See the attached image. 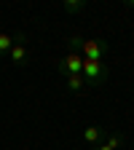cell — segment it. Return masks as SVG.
Returning a JSON list of instances; mask_svg holds the SVG:
<instances>
[{"mask_svg": "<svg viewBox=\"0 0 134 150\" xmlns=\"http://www.w3.org/2000/svg\"><path fill=\"white\" fill-rule=\"evenodd\" d=\"M13 43H16V38H13V35L0 32V56H8V51L13 48Z\"/></svg>", "mask_w": 134, "mask_h": 150, "instance_id": "cell-7", "label": "cell"}, {"mask_svg": "<svg viewBox=\"0 0 134 150\" xmlns=\"http://www.w3.org/2000/svg\"><path fill=\"white\" fill-rule=\"evenodd\" d=\"M102 134H105L102 126H86V129H83V142H86V145H97V142L102 139Z\"/></svg>", "mask_w": 134, "mask_h": 150, "instance_id": "cell-5", "label": "cell"}, {"mask_svg": "<svg viewBox=\"0 0 134 150\" xmlns=\"http://www.w3.org/2000/svg\"><path fill=\"white\" fill-rule=\"evenodd\" d=\"M81 75L86 78V83H89V86H99V83L107 78V64L83 59V72H81Z\"/></svg>", "mask_w": 134, "mask_h": 150, "instance_id": "cell-2", "label": "cell"}, {"mask_svg": "<svg viewBox=\"0 0 134 150\" xmlns=\"http://www.w3.org/2000/svg\"><path fill=\"white\" fill-rule=\"evenodd\" d=\"M27 43H24V35H16V43L8 51V62L11 64H27Z\"/></svg>", "mask_w": 134, "mask_h": 150, "instance_id": "cell-4", "label": "cell"}, {"mask_svg": "<svg viewBox=\"0 0 134 150\" xmlns=\"http://www.w3.org/2000/svg\"><path fill=\"white\" fill-rule=\"evenodd\" d=\"M65 86H67V91L78 94V91H83L89 83H86V78H83V75H67V78H65Z\"/></svg>", "mask_w": 134, "mask_h": 150, "instance_id": "cell-6", "label": "cell"}, {"mask_svg": "<svg viewBox=\"0 0 134 150\" xmlns=\"http://www.w3.org/2000/svg\"><path fill=\"white\" fill-rule=\"evenodd\" d=\"M83 8H86L83 0H65V11L67 13H81Z\"/></svg>", "mask_w": 134, "mask_h": 150, "instance_id": "cell-8", "label": "cell"}, {"mask_svg": "<svg viewBox=\"0 0 134 150\" xmlns=\"http://www.w3.org/2000/svg\"><path fill=\"white\" fill-rule=\"evenodd\" d=\"M129 8H134V3H129Z\"/></svg>", "mask_w": 134, "mask_h": 150, "instance_id": "cell-11", "label": "cell"}, {"mask_svg": "<svg viewBox=\"0 0 134 150\" xmlns=\"http://www.w3.org/2000/svg\"><path fill=\"white\" fill-rule=\"evenodd\" d=\"M94 150H110L107 145H94Z\"/></svg>", "mask_w": 134, "mask_h": 150, "instance_id": "cell-10", "label": "cell"}, {"mask_svg": "<svg viewBox=\"0 0 134 150\" xmlns=\"http://www.w3.org/2000/svg\"><path fill=\"white\" fill-rule=\"evenodd\" d=\"M78 51H81L83 59H89V62H102L107 46H105V40H81Z\"/></svg>", "mask_w": 134, "mask_h": 150, "instance_id": "cell-3", "label": "cell"}, {"mask_svg": "<svg viewBox=\"0 0 134 150\" xmlns=\"http://www.w3.org/2000/svg\"><path fill=\"white\" fill-rule=\"evenodd\" d=\"M56 70H59L65 78H67V75H81V72H83V56H81V51H72V48H70L62 59H59Z\"/></svg>", "mask_w": 134, "mask_h": 150, "instance_id": "cell-1", "label": "cell"}, {"mask_svg": "<svg viewBox=\"0 0 134 150\" xmlns=\"http://www.w3.org/2000/svg\"><path fill=\"white\" fill-rule=\"evenodd\" d=\"M105 145H107L110 150H118V147L123 145V134H118V131H113V134L107 137V142H105Z\"/></svg>", "mask_w": 134, "mask_h": 150, "instance_id": "cell-9", "label": "cell"}]
</instances>
